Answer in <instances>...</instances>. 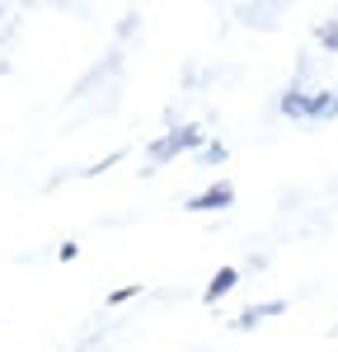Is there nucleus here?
<instances>
[{
  "instance_id": "obj_1",
  "label": "nucleus",
  "mask_w": 338,
  "mask_h": 352,
  "mask_svg": "<svg viewBox=\"0 0 338 352\" xmlns=\"http://www.w3.org/2000/svg\"><path fill=\"white\" fill-rule=\"evenodd\" d=\"M197 141H202V132H197V127H179V132H169L165 141L150 151V160H155V164H160V160H174L179 151H193Z\"/></svg>"
},
{
  "instance_id": "obj_2",
  "label": "nucleus",
  "mask_w": 338,
  "mask_h": 352,
  "mask_svg": "<svg viewBox=\"0 0 338 352\" xmlns=\"http://www.w3.org/2000/svg\"><path fill=\"white\" fill-rule=\"evenodd\" d=\"M235 202V188H207V192H197V197H188V212H216V207H230Z\"/></svg>"
},
{
  "instance_id": "obj_3",
  "label": "nucleus",
  "mask_w": 338,
  "mask_h": 352,
  "mask_svg": "<svg viewBox=\"0 0 338 352\" xmlns=\"http://www.w3.org/2000/svg\"><path fill=\"white\" fill-rule=\"evenodd\" d=\"M286 310V300H268V305H249L240 320H235V329H254L258 320H273V315H282Z\"/></svg>"
},
{
  "instance_id": "obj_4",
  "label": "nucleus",
  "mask_w": 338,
  "mask_h": 352,
  "mask_svg": "<svg viewBox=\"0 0 338 352\" xmlns=\"http://www.w3.org/2000/svg\"><path fill=\"white\" fill-rule=\"evenodd\" d=\"M235 282H240V272H235V268H221L212 282H207V296H202V300H207V305H216L225 292H235Z\"/></svg>"
},
{
  "instance_id": "obj_5",
  "label": "nucleus",
  "mask_w": 338,
  "mask_h": 352,
  "mask_svg": "<svg viewBox=\"0 0 338 352\" xmlns=\"http://www.w3.org/2000/svg\"><path fill=\"white\" fill-rule=\"evenodd\" d=\"M319 47L338 52V24H324V28H319Z\"/></svg>"
},
{
  "instance_id": "obj_6",
  "label": "nucleus",
  "mask_w": 338,
  "mask_h": 352,
  "mask_svg": "<svg viewBox=\"0 0 338 352\" xmlns=\"http://www.w3.org/2000/svg\"><path fill=\"white\" fill-rule=\"evenodd\" d=\"M132 296H141L137 287H122V292H113V296H109V305H122V300H132Z\"/></svg>"
}]
</instances>
